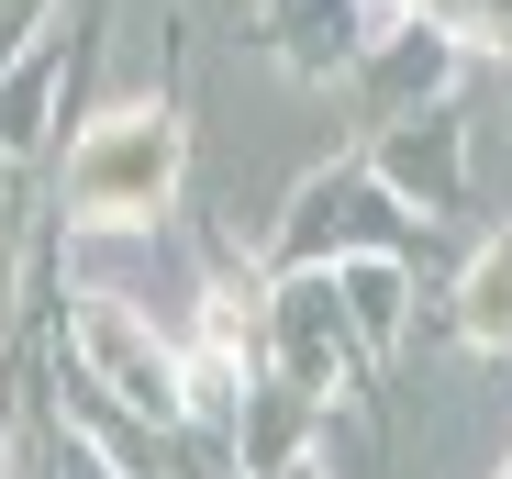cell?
Segmentation results:
<instances>
[{"instance_id":"6da1fadb","label":"cell","mask_w":512,"mask_h":479,"mask_svg":"<svg viewBox=\"0 0 512 479\" xmlns=\"http://www.w3.org/2000/svg\"><path fill=\"white\" fill-rule=\"evenodd\" d=\"M167 190H179V123L167 112H112L67 145V223H90V234L156 223Z\"/></svg>"},{"instance_id":"7a4b0ae2","label":"cell","mask_w":512,"mask_h":479,"mask_svg":"<svg viewBox=\"0 0 512 479\" xmlns=\"http://www.w3.org/2000/svg\"><path fill=\"white\" fill-rule=\"evenodd\" d=\"M457 324H468V346H512V234L468 268V312Z\"/></svg>"}]
</instances>
